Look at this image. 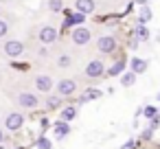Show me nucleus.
<instances>
[{"label":"nucleus","mask_w":160,"mask_h":149,"mask_svg":"<svg viewBox=\"0 0 160 149\" xmlns=\"http://www.w3.org/2000/svg\"><path fill=\"white\" fill-rule=\"evenodd\" d=\"M149 20H151V9H149V7H142L140 13H138V22H140V24H147Z\"/></svg>","instance_id":"18"},{"label":"nucleus","mask_w":160,"mask_h":149,"mask_svg":"<svg viewBox=\"0 0 160 149\" xmlns=\"http://www.w3.org/2000/svg\"><path fill=\"white\" fill-rule=\"evenodd\" d=\"M18 105H22V107H27V110H35V107L40 105V99H38V94H33V92H22V94L18 97Z\"/></svg>","instance_id":"9"},{"label":"nucleus","mask_w":160,"mask_h":149,"mask_svg":"<svg viewBox=\"0 0 160 149\" xmlns=\"http://www.w3.org/2000/svg\"><path fill=\"white\" fill-rule=\"evenodd\" d=\"M70 40H72L77 46H86V44H90V40H92V33H90V29H86V27H75L72 33H70Z\"/></svg>","instance_id":"1"},{"label":"nucleus","mask_w":160,"mask_h":149,"mask_svg":"<svg viewBox=\"0 0 160 149\" xmlns=\"http://www.w3.org/2000/svg\"><path fill=\"white\" fill-rule=\"evenodd\" d=\"M129 66H132V72H136V75H140V72H145V70H147V62H145V59H140V57H134Z\"/></svg>","instance_id":"13"},{"label":"nucleus","mask_w":160,"mask_h":149,"mask_svg":"<svg viewBox=\"0 0 160 149\" xmlns=\"http://www.w3.org/2000/svg\"><path fill=\"white\" fill-rule=\"evenodd\" d=\"M62 9H64V0H48V11L59 13Z\"/></svg>","instance_id":"22"},{"label":"nucleus","mask_w":160,"mask_h":149,"mask_svg":"<svg viewBox=\"0 0 160 149\" xmlns=\"http://www.w3.org/2000/svg\"><path fill=\"white\" fill-rule=\"evenodd\" d=\"M75 116H77V107H75V105H66V107L62 110V121L70 123V121H72Z\"/></svg>","instance_id":"14"},{"label":"nucleus","mask_w":160,"mask_h":149,"mask_svg":"<svg viewBox=\"0 0 160 149\" xmlns=\"http://www.w3.org/2000/svg\"><path fill=\"white\" fill-rule=\"evenodd\" d=\"M55 86H57V83H55L48 75H38V77H35V90H38V92H46V94H48Z\"/></svg>","instance_id":"7"},{"label":"nucleus","mask_w":160,"mask_h":149,"mask_svg":"<svg viewBox=\"0 0 160 149\" xmlns=\"http://www.w3.org/2000/svg\"><path fill=\"white\" fill-rule=\"evenodd\" d=\"M59 103H62V97H59V94H51V97L46 99V107H48V110H57Z\"/></svg>","instance_id":"17"},{"label":"nucleus","mask_w":160,"mask_h":149,"mask_svg":"<svg viewBox=\"0 0 160 149\" xmlns=\"http://www.w3.org/2000/svg\"><path fill=\"white\" fill-rule=\"evenodd\" d=\"M7 33H9V24H7V22H5L2 18H0V40H2V37H5Z\"/></svg>","instance_id":"25"},{"label":"nucleus","mask_w":160,"mask_h":149,"mask_svg":"<svg viewBox=\"0 0 160 149\" xmlns=\"http://www.w3.org/2000/svg\"><path fill=\"white\" fill-rule=\"evenodd\" d=\"M136 2H138L140 7H147V5H145V2H147V0H136Z\"/></svg>","instance_id":"30"},{"label":"nucleus","mask_w":160,"mask_h":149,"mask_svg":"<svg viewBox=\"0 0 160 149\" xmlns=\"http://www.w3.org/2000/svg\"><path fill=\"white\" fill-rule=\"evenodd\" d=\"M158 125H160V116H156V118H151L149 121V129L153 132V129H158Z\"/></svg>","instance_id":"26"},{"label":"nucleus","mask_w":160,"mask_h":149,"mask_svg":"<svg viewBox=\"0 0 160 149\" xmlns=\"http://www.w3.org/2000/svg\"><path fill=\"white\" fill-rule=\"evenodd\" d=\"M70 64H72V57H70V55H66V53H62V55L57 57V66H59V68H68Z\"/></svg>","instance_id":"20"},{"label":"nucleus","mask_w":160,"mask_h":149,"mask_svg":"<svg viewBox=\"0 0 160 149\" xmlns=\"http://www.w3.org/2000/svg\"><path fill=\"white\" fill-rule=\"evenodd\" d=\"M40 55H42V57H46V55H48V48H46V46H42V48H40Z\"/></svg>","instance_id":"27"},{"label":"nucleus","mask_w":160,"mask_h":149,"mask_svg":"<svg viewBox=\"0 0 160 149\" xmlns=\"http://www.w3.org/2000/svg\"><path fill=\"white\" fill-rule=\"evenodd\" d=\"M68 134H70V125H68L66 121H62V123L55 125V138H57V140H62V138L68 136Z\"/></svg>","instance_id":"12"},{"label":"nucleus","mask_w":160,"mask_h":149,"mask_svg":"<svg viewBox=\"0 0 160 149\" xmlns=\"http://www.w3.org/2000/svg\"><path fill=\"white\" fill-rule=\"evenodd\" d=\"M134 81H136V72H125V75L121 77V83H123L125 88H129V86H134Z\"/></svg>","instance_id":"21"},{"label":"nucleus","mask_w":160,"mask_h":149,"mask_svg":"<svg viewBox=\"0 0 160 149\" xmlns=\"http://www.w3.org/2000/svg\"><path fill=\"white\" fill-rule=\"evenodd\" d=\"M75 9L83 16H90L94 9H97V2L94 0H75Z\"/></svg>","instance_id":"10"},{"label":"nucleus","mask_w":160,"mask_h":149,"mask_svg":"<svg viewBox=\"0 0 160 149\" xmlns=\"http://www.w3.org/2000/svg\"><path fill=\"white\" fill-rule=\"evenodd\" d=\"M123 68H125V59H118L116 64H112V68L108 70V75H110V77H118V75L123 72Z\"/></svg>","instance_id":"16"},{"label":"nucleus","mask_w":160,"mask_h":149,"mask_svg":"<svg viewBox=\"0 0 160 149\" xmlns=\"http://www.w3.org/2000/svg\"><path fill=\"white\" fill-rule=\"evenodd\" d=\"M0 149H5V147H2V145H0Z\"/></svg>","instance_id":"32"},{"label":"nucleus","mask_w":160,"mask_h":149,"mask_svg":"<svg viewBox=\"0 0 160 149\" xmlns=\"http://www.w3.org/2000/svg\"><path fill=\"white\" fill-rule=\"evenodd\" d=\"M142 114H145V116H147V118L151 121V118H156V116H158V110H156L153 105H147V107L142 110Z\"/></svg>","instance_id":"23"},{"label":"nucleus","mask_w":160,"mask_h":149,"mask_svg":"<svg viewBox=\"0 0 160 149\" xmlns=\"http://www.w3.org/2000/svg\"><path fill=\"white\" fill-rule=\"evenodd\" d=\"M158 101H160V92H158Z\"/></svg>","instance_id":"31"},{"label":"nucleus","mask_w":160,"mask_h":149,"mask_svg":"<svg viewBox=\"0 0 160 149\" xmlns=\"http://www.w3.org/2000/svg\"><path fill=\"white\" fill-rule=\"evenodd\" d=\"M22 125H24V116H22L20 112H11V114H7V118H5V127H7L9 132H18Z\"/></svg>","instance_id":"5"},{"label":"nucleus","mask_w":160,"mask_h":149,"mask_svg":"<svg viewBox=\"0 0 160 149\" xmlns=\"http://www.w3.org/2000/svg\"><path fill=\"white\" fill-rule=\"evenodd\" d=\"M103 72H105V66H103L101 59H92V62L86 66V70H83V75H86L88 79H99Z\"/></svg>","instance_id":"3"},{"label":"nucleus","mask_w":160,"mask_h":149,"mask_svg":"<svg viewBox=\"0 0 160 149\" xmlns=\"http://www.w3.org/2000/svg\"><path fill=\"white\" fill-rule=\"evenodd\" d=\"M136 40H138V42H147V40H149V31H147L145 24H140V27L136 29Z\"/></svg>","instance_id":"19"},{"label":"nucleus","mask_w":160,"mask_h":149,"mask_svg":"<svg viewBox=\"0 0 160 149\" xmlns=\"http://www.w3.org/2000/svg\"><path fill=\"white\" fill-rule=\"evenodd\" d=\"M55 90H57V94H59V97H70V94H75L77 83H75L72 79H62V81H57Z\"/></svg>","instance_id":"8"},{"label":"nucleus","mask_w":160,"mask_h":149,"mask_svg":"<svg viewBox=\"0 0 160 149\" xmlns=\"http://www.w3.org/2000/svg\"><path fill=\"white\" fill-rule=\"evenodd\" d=\"M35 145H38V149H53V142H51L48 138H44V136H42Z\"/></svg>","instance_id":"24"},{"label":"nucleus","mask_w":160,"mask_h":149,"mask_svg":"<svg viewBox=\"0 0 160 149\" xmlns=\"http://www.w3.org/2000/svg\"><path fill=\"white\" fill-rule=\"evenodd\" d=\"M2 140H5V132L0 129V145H2Z\"/></svg>","instance_id":"29"},{"label":"nucleus","mask_w":160,"mask_h":149,"mask_svg":"<svg viewBox=\"0 0 160 149\" xmlns=\"http://www.w3.org/2000/svg\"><path fill=\"white\" fill-rule=\"evenodd\" d=\"M97 48H99V53L110 55V53H114V51H116V40H114L112 35H101V37H99V42H97Z\"/></svg>","instance_id":"4"},{"label":"nucleus","mask_w":160,"mask_h":149,"mask_svg":"<svg viewBox=\"0 0 160 149\" xmlns=\"http://www.w3.org/2000/svg\"><path fill=\"white\" fill-rule=\"evenodd\" d=\"M142 138L147 140V138H151V129H147V132H142Z\"/></svg>","instance_id":"28"},{"label":"nucleus","mask_w":160,"mask_h":149,"mask_svg":"<svg viewBox=\"0 0 160 149\" xmlns=\"http://www.w3.org/2000/svg\"><path fill=\"white\" fill-rule=\"evenodd\" d=\"M101 97V90H97V88H90V90H86L83 94H81V103H88V101H92V99H99Z\"/></svg>","instance_id":"15"},{"label":"nucleus","mask_w":160,"mask_h":149,"mask_svg":"<svg viewBox=\"0 0 160 149\" xmlns=\"http://www.w3.org/2000/svg\"><path fill=\"white\" fill-rule=\"evenodd\" d=\"M40 42L44 44V46H48V44H53L55 40H57V29L55 27H51V24H46V27H42L40 29Z\"/></svg>","instance_id":"6"},{"label":"nucleus","mask_w":160,"mask_h":149,"mask_svg":"<svg viewBox=\"0 0 160 149\" xmlns=\"http://www.w3.org/2000/svg\"><path fill=\"white\" fill-rule=\"evenodd\" d=\"M83 20H86V16L77 11V13H72L70 18H66L64 27H66V29H70V27H83Z\"/></svg>","instance_id":"11"},{"label":"nucleus","mask_w":160,"mask_h":149,"mask_svg":"<svg viewBox=\"0 0 160 149\" xmlns=\"http://www.w3.org/2000/svg\"><path fill=\"white\" fill-rule=\"evenodd\" d=\"M2 51H5L7 57H20L24 53V44L20 40H7L5 46H2Z\"/></svg>","instance_id":"2"}]
</instances>
